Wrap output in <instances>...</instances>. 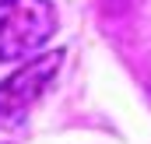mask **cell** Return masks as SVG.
<instances>
[{"instance_id": "cell-1", "label": "cell", "mask_w": 151, "mask_h": 144, "mask_svg": "<svg viewBox=\"0 0 151 144\" xmlns=\"http://www.w3.org/2000/svg\"><path fill=\"white\" fill-rule=\"evenodd\" d=\"M60 63H63V49H53V53L28 60L7 81H0V144H14L25 134V123H28L35 102L49 91Z\"/></svg>"}, {"instance_id": "cell-2", "label": "cell", "mask_w": 151, "mask_h": 144, "mask_svg": "<svg viewBox=\"0 0 151 144\" xmlns=\"http://www.w3.org/2000/svg\"><path fill=\"white\" fill-rule=\"evenodd\" d=\"M56 28L49 0H0V60H28Z\"/></svg>"}]
</instances>
